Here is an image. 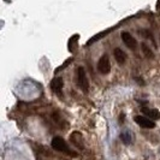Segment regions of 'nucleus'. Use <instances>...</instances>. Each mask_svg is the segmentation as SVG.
Returning a JSON list of instances; mask_svg holds the SVG:
<instances>
[{
	"label": "nucleus",
	"mask_w": 160,
	"mask_h": 160,
	"mask_svg": "<svg viewBox=\"0 0 160 160\" xmlns=\"http://www.w3.org/2000/svg\"><path fill=\"white\" fill-rule=\"evenodd\" d=\"M120 36H122V40H123V42L125 43V46H127V47L130 48V49H132V51H135V49H136L137 42H136V40H135V38H134L130 32H122Z\"/></svg>",
	"instance_id": "4"
},
{
	"label": "nucleus",
	"mask_w": 160,
	"mask_h": 160,
	"mask_svg": "<svg viewBox=\"0 0 160 160\" xmlns=\"http://www.w3.org/2000/svg\"><path fill=\"white\" fill-rule=\"evenodd\" d=\"M70 140H71V142L75 146H77V147H80L81 149L83 148V137L81 135V132L78 131H73L71 134V136H70Z\"/></svg>",
	"instance_id": "9"
},
{
	"label": "nucleus",
	"mask_w": 160,
	"mask_h": 160,
	"mask_svg": "<svg viewBox=\"0 0 160 160\" xmlns=\"http://www.w3.org/2000/svg\"><path fill=\"white\" fill-rule=\"evenodd\" d=\"M52 147H53V149H56L58 152H63L65 154H69V155H71V157H76L77 154L71 151L70 148H69V146L68 143L65 142V140L63 137L60 136H56L53 137V140H52Z\"/></svg>",
	"instance_id": "1"
},
{
	"label": "nucleus",
	"mask_w": 160,
	"mask_h": 160,
	"mask_svg": "<svg viewBox=\"0 0 160 160\" xmlns=\"http://www.w3.org/2000/svg\"><path fill=\"white\" fill-rule=\"evenodd\" d=\"M113 56H114L116 62L119 65H123L125 63V60H127V54H125V52H124L123 49H120V48H116V49L113 51Z\"/></svg>",
	"instance_id": "8"
},
{
	"label": "nucleus",
	"mask_w": 160,
	"mask_h": 160,
	"mask_svg": "<svg viewBox=\"0 0 160 160\" xmlns=\"http://www.w3.org/2000/svg\"><path fill=\"white\" fill-rule=\"evenodd\" d=\"M141 49H142V53H143L144 57H146L147 59H153V58H154V53H153V51L151 49V47H148L144 42L141 43Z\"/></svg>",
	"instance_id": "10"
},
{
	"label": "nucleus",
	"mask_w": 160,
	"mask_h": 160,
	"mask_svg": "<svg viewBox=\"0 0 160 160\" xmlns=\"http://www.w3.org/2000/svg\"><path fill=\"white\" fill-rule=\"evenodd\" d=\"M120 140H122L123 143L130 144L132 142V136H131V134H130L129 131H123V132L120 134Z\"/></svg>",
	"instance_id": "11"
},
{
	"label": "nucleus",
	"mask_w": 160,
	"mask_h": 160,
	"mask_svg": "<svg viewBox=\"0 0 160 160\" xmlns=\"http://www.w3.org/2000/svg\"><path fill=\"white\" fill-rule=\"evenodd\" d=\"M63 86H64V83H63V78L62 77H56L54 80L51 82V88H52V90L59 96L63 95Z\"/></svg>",
	"instance_id": "6"
},
{
	"label": "nucleus",
	"mask_w": 160,
	"mask_h": 160,
	"mask_svg": "<svg viewBox=\"0 0 160 160\" xmlns=\"http://www.w3.org/2000/svg\"><path fill=\"white\" fill-rule=\"evenodd\" d=\"M134 120L136 122L141 128H144V129L155 128V123H154L152 119H149V118L144 117V116H136V117H134Z\"/></svg>",
	"instance_id": "5"
},
{
	"label": "nucleus",
	"mask_w": 160,
	"mask_h": 160,
	"mask_svg": "<svg viewBox=\"0 0 160 160\" xmlns=\"http://www.w3.org/2000/svg\"><path fill=\"white\" fill-rule=\"evenodd\" d=\"M141 112L148 118H152L154 120L160 119V112L155 108H148V107H141Z\"/></svg>",
	"instance_id": "7"
},
{
	"label": "nucleus",
	"mask_w": 160,
	"mask_h": 160,
	"mask_svg": "<svg viewBox=\"0 0 160 160\" xmlns=\"http://www.w3.org/2000/svg\"><path fill=\"white\" fill-rule=\"evenodd\" d=\"M98 71L102 75H107L111 71V63H110V58L107 54L101 56V58L98 62Z\"/></svg>",
	"instance_id": "3"
},
{
	"label": "nucleus",
	"mask_w": 160,
	"mask_h": 160,
	"mask_svg": "<svg viewBox=\"0 0 160 160\" xmlns=\"http://www.w3.org/2000/svg\"><path fill=\"white\" fill-rule=\"evenodd\" d=\"M77 84L84 93H87L89 89V82L88 78H87V75H86V71H84V68L80 66L77 69Z\"/></svg>",
	"instance_id": "2"
}]
</instances>
